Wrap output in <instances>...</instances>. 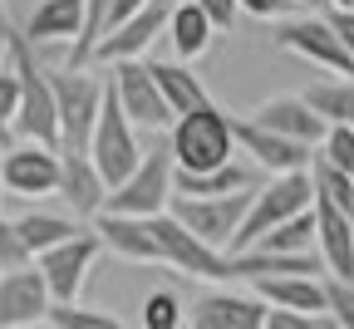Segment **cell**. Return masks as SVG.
<instances>
[{
	"instance_id": "cell-13",
	"label": "cell",
	"mask_w": 354,
	"mask_h": 329,
	"mask_svg": "<svg viewBox=\"0 0 354 329\" xmlns=\"http://www.w3.org/2000/svg\"><path fill=\"white\" fill-rule=\"evenodd\" d=\"M236 148L251 153L256 167H266L271 177H286V172H310L315 167V148L310 143H295V138H281L271 128H261L256 118H236Z\"/></svg>"
},
{
	"instance_id": "cell-41",
	"label": "cell",
	"mask_w": 354,
	"mask_h": 329,
	"mask_svg": "<svg viewBox=\"0 0 354 329\" xmlns=\"http://www.w3.org/2000/svg\"><path fill=\"white\" fill-rule=\"evenodd\" d=\"M10 197V187H6V148H0V202Z\"/></svg>"
},
{
	"instance_id": "cell-19",
	"label": "cell",
	"mask_w": 354,
	"mask_h": 329,
	"mask_svg": "<svg viewBox=\"0 0 354 329\" xmlns=\"http://www.w3.org/2000/svg\"><path fill=\"white\" fill-rule=\"evenodd\" d=\"M315 216H320V256H325L330 275L354 280V216L344 207H335L330 197H315Z\"/></svg>"
},
{
	"instance_id": "cell-22",
	"label": "cell",
	"mask_w": 354,
	"mask_h": 329,
	"mask_svg": "<svg viewBox=\"0 0 354 329\" xmlns=\"http://www.w3.org/2000/svg\"><path fill=\"white\" fill-rule=\"evenodd\" d=\"M167 35H172V50H177V59H202L207 50H212V35H216V25H212V15L197 6V0H187V6H177L172 10V25H167Z\"/></svg>"
},
{
	"instance_id": "cell-23",
	"label": "cell",
	"mask_w": 354,
	"mask_h": 329,
	"mask_svg": "<svg viewBox=\"0 0 354 329\" xmlns=\"http://www.w3.org/2000/svg\"><path fill=\"white\" fill-rule=\"evenodd\" d=\"M256 251H281V256H305V251H320V216H315V207L310 212H300V216H290V221H281L276 231H266L261 241H251ZM246 246V251H251ZM236 256V251H232Z\"/></svg>"
},
{
	"instance_id": "cell-4",
	"label": "cell",
	"mask_w": 354,
	"mask_h": 329,
	"mask_svg": "<svg viewBox=\"0 0 354 329\" xmlns=\"http://www.w3.org/2000/svg\"><path fill=\"white\" fill-rule=\"evenodd\" d=\"M320 197V187H315V172H286V177H271V187H261L256 202H251V216L241 226V236L232 241V251H246L251 241H261L266 231H276L281 221L310 212Z\"/></svg>"
},
{
	"instance_id": "cell-14",
	"label": "cell",
	"mask_w": 354,
	"mask_h": 329,
	"mask_svg": "<svg viewBox=\"0 0 354 329\" xmlns=\"http://www.w3.org/2000/svg\"><path fill=\"white\" fill-rule=\"evenodd\" d=\"M266 310L271 305H266L261 295H241L232 285H221V290H207L202 300H192L187 324L192 329H261Z\"/></svg>"
},
{
	"instance_id": "cell-17",
	"label": "cell",
	"mask_w": 354,
	"mask_h": 329,
	"mask_svg": "<svg viewBox=\"0 0 354 329\" xmlns=\"http://www.w3.org/2000/svg\"><path fill=\"white\" fill-rule=\"evenodd\" d=\"M109 177L99 172V162L88 153H64V172H59V197L74 216H99L109 207Z\"/></svg>"
},
{
	"instance_id": "cell-2",
	"label": "cell",
	"mask_w": 354,
	"mask_h": 329,
	"mask_svg": "<svg viewBox=\"0 0 354 329\" xmlns=\"http://www.w3.org/2000/svg\"><path fill=\"white\" fill-rule=\"evenodd\" d=\"M88 158L99 162L109 187H123L133 172H138V162L148 158L138 148V123L123 113V99H118L113 79H109V93H104V113H99V128H94V143H88Z\"/></svg>"
},
{
	"instance_id": "cell-6",
	"label": "cell",
	"mask_w": 354,
	"mask_h": 329,
	"mask_svg": "<svg viewBox=\"0 0 354 329\" xmlns=\"http://www.w3.org/2000/svg\"><path fill=\"white\" fill-rule=\"evenodd\" d=\"M251 202H256V187L232 192V197H172V216L187 231H197L207 246L232 251V241L241 236V226L251 216Z\"/></svg>"
},
{
	"instance_id": "cell-7",
	"label": "cell",
	"mask_w": 354,
	"mask_h": 329,
	"mask_svg": "<svg viewBox=\"0 0 354 329\" xmlns=\"http://www.w3.org/2000/svg\"><path fill=\"white\" fill-rule=\"evenodd\" d=\"M153 231L162 241V256H167V270L177 275H192V280H212V285H232V251H216L207 246L197 231H187L172 212L153 216Z\"/></svg>"
},
{
	"instance_id": "cell-21",
	"label": "cell",
	"mask_w": 354,
	"mask_h": 329,
	"mask_svg": "<svg viewBox=\"0 0 354 329\" xmlns=\"http://www.w3.org/2000/svg\"><path fill=\"white\" fill-rule=\"evenodd\" d=\"M25 35L35 44H59V39H79L84 35V0H39Z\"/></svg>"
},
{
	"instance_id": "cell-38",
	"label": "cell",
	"mask_w": 354,
	"mask_h": 329,
	"mask_svg": "<svg viewBox=\"0 0 354 329\" xmlns=\"http://www.w3.org/2000/svg\"><path fill=\"white\" fill-rule=\"evenodd\" d=\"M325 20H330V25H335V35L344 39V50L354 55V10H339V6H335V10H330Z\"/></svg>"
},
{
	"instance_id": "cell-15",
	"label": "cell",
	"mask_w": 354,
	"mask_h": 329,
	"mask_svg": "<svg viewBox=\"0 0 354 329\" xmlns=\"http://www.w3.org/2000/svg\"><path fill=\"white\" fill-rule=\"evenodd\" d=\"M94 231L104 236V246H109L118 261H133V265H167L158 231H153V221H143V216L99 212V216H94Z\"/></svg>"
},
{
	"instance_id": "cell-46",
	"label": "cell",
	"mask_w": 354,
	"mask_h": 329,
	"mask_svg": "<svg viewBox=\"0 0 354 329\" xmlns=\"http://www.w3.org/2000/svg\"><path fill=\"white\" fill-rule=\"evenodd\" d=\"M177 329H187V324H177Z\"/></svg>"
},
{
	"instance_id": "cell-3",
	"label": "cell",
	"mask_w": 354,
	"mask_h": 329,
	"mask_svg": "<svg viewBox=\"0 0 354 329\" xmlns=\"http://www.w3.org/2000/svg\"><path fill=\"white\" fill-rule=\"evenodd\" d=\"M172 197H177V162H172V148H162V153L153 148V153L138 162V172H133L123 187H113V192H109V207H104V212L153 221V216L172 212Z\"/></svg>"
},
{
	"instance_id": "cell-26",
	"label": "cell",
	"mask_w": 354,
	"mask_h": 329,
	"mask_svg": "<svg viewBox=\"0 0 354 329\" xmlns=\"http://www.w3.org/2000/svg\"><path fill=\"white\" fill-rule=\"evenodd\" d=\"M15 226H20L25 246L35 251V261L44 251H55L59 241L79 236V216H59V212H25V216H15Z\"/></svg>"
},
{
	"instance_id": "cell-10",
	"label": "cell",
	"mask_w": 354,
	"mask_h": 329,
	"mask_svg": "<svg viewBox=\"0 0 354 329\" xmlns=\"http://www.w3.org/2000/svg\"><path fill=\"white\" fill-rule=\"evenodd\" d=\"M276 44L286 55H300L305 64H315V69H330L339 79H354V55L344 50V39L335 35V25L320 15H310V20H290L276 30Z\"/></svg>"
},
{
	"instance_id": "cell-1",
	"label": "cell",
	"mask_w": 354,
	"mask_h": 329,
	"mask_svg": "<svg viewBox=\"0 0 354 329\" xmlns=\"http://www.w3.org/2000/svg\"><path fill=\"white\" fill-rule=\"evenodd\" d=\"M172 162L177 172H212L236 162V118H227L216 104H202L172 123Z\"/></svg>"
},
{
	"instance_id": "cell-20",
	"label": "cell",
	"mask_w": 354,
	"mask_h": 329,
	"mask_svg": "<svg viewBox=\"0 0 354 329\" xmlns=\"http://www.w3.org/2000/svg\"><path fill=\"white\" fill-rule=\"evenodd\" d=\"M167 25H172V10L153 0V6H148L143 15H133L123 30H113V35L99 44L94 59H104V64H118V59H143V50H148V44H153Z\"/></svg>"
},
{
	"instance_id": "cell-45",
	"label": "cell",
	"mask_w": 354,
	"mask_h": 329,
	"mask_svg": "<svg viewBox=\"0 0 354 329\" xmlns=\"http://www.w3.org/2000/svg\"><path fill=\"white\" fill-rule=\"evenodd\" d=\"M330 6H339V10H354V0H330Z\"/></svg>"
},
{
	"instance_id": "cell-31",
	"label": "cell",
	"mask_w": 354,
	"mask_h": 329,
	"mask_svg": "<svg viewBox=\"0 0 354 329\" xmlns=\"http://www.w3.org/2000/svg\"><path fill=\"white\" fill-rule=\"evenodd\" d=\"M20 99H25V88H20V74H0V148H15V118H20Z\"/></svg>"
},
{
	"instance_id": "cell-25",
	"label": "cell",
	"mask_w": 354,
	"mask_h": 329,
	"mask_svg": "<svg viewBox=\"0 0 354 329\" xmlns=\"http://www.w3.org/2000/svg\"><path fill=\"white\" fill-rule=\"evenodd\" d=\"M251 187V167L227 162V167H212V172H177V197H232Z\"/></svg>"
},
{
	"instance_id": "cell-35",
	"label": "cell",
	"mask_w": 354,
	"mask_h": 329,
	"mask_svg": "<svg viewBox=\"0 0 354 329\" xmlns=\"http://www.w3.org/2000/svg\"><path fill=\"white\" fill-rule=\"evenodd\" d=\"M261 329H315V314H295V310H266V324Z\"/></svg>"
},
{
	"instance_id": "cell-30",
	"label": "cell",
	"mask_w": 354,
	"mask_h": 329,
	"mask_svg": "<svg viewBox=\"0 0 354 329\" xmlns=\"http://www.w3.org/2000/svg\"><path fill=\"white\" fill-rule=\"evenodd\" d=\"M177 324H187L183 300H177L172 290H153L143 300V329H177Z\"/></svg>"
},
{
	"instance_id": "cell-44",
	"label": "cell",
	"mask_w": 354,
	"mask_h": 329,
	"mask_svg": "<svg viewBox=\"0 0 354 329\" xmlns=\"http://www.w3.org/2000/svg\"><path fill=\"white\" fill-rule=\"evenodd\" d=\"M158 6H167V10H177V6H187V0H158Z\"/></svg>"
},
{
	"instance_id": "cell-12",
	"label": "cell",
	"mask_w": 354,
	"mask_h": 329,
	"mask_svg": "<svg viewBox=\"0 0 354 329\" xmlns=\"http://www.w3.org/2000/svg\"><path fill=\"white\" fill-rule=\"evenodd\" d=\"M64 153L44 143H15L6 148V187L10 197H59Z\"/></svg>"
},
{
	"instance_id": "cell-28",
	"label": "cell",
	"mask_w": 354,
	"mask_h": 329,
	"mask_svg": "<svg viewBox=\"0 0 354 329\" xmlns=\"http://www.w3.org/2000/svg\"><path fill=\"white\" fill-rule=\"evenodd\" d=\"M50 324H55V329H128L118 314H109V310H84V305H55V310H50Z\"/></svg>"
},
{
	"instance_id": "cell-16",
	"label": "cell",
	"mask_w": 354,
	"mask_h": 329,
	"mask_svg": "<svg viewBox=\"0 0 354 329\" xmlns=\"http://www.w3.org/2000/svg\"><path fill=\"white\" fill-rule=\"evenodd\" d=\"M261 128H271V133H281V138H295V143H310V148H320L325 143V133H330V123L310 109V99L305 93H286V99H266L256 113H251Z\"/></svg>"
},
{
	"instance_id": "cell-24",
	"label": "cell",
	"mask_w": 354,
	"mask_h": 329,
	"mask_svg": "<svg viewBox=\"0 0 354 329\" xmlns=\"http://www.w3.org/2000/svg\"><path fill=\"white\" fill-rule=\"evenodd\" d=\"M148 64H153V74H158V84H162V93H167V104H172L177 118L192 113V109H202V104H212L207 88H202V79L187 64H177V59H148Z\"/></svg>"
},
{
	"instance_id": "cell-29",
	"label": "cell",
	"mask_w": 354,
	"mask_h": 329,
	"mask_svg": "<svg viewBox=\"0 0 354 329\" xmlns=\"http://www.w3.org/2000/svg\"><path fill=\"white\" fill-rule=\"evenodd\" d=\"M310 172H315L320 197H330L335 207H344V212L354 216V177H349V172H339V167H330L320 153H315V167H310Z\"/></svg>"
},
{
	"instance_id": "cell-42",
	"label": "cell",
	"mask_w": 354,
	"mask_h": 329,
	"mask_svg": "<svg viewBox=\"0 0 354 329\" xmlns=\"http://www.w3.org/2000/svg\"><path fill=\"white\" fill-rule=\"evenodd\" d=\"M315 329H344V324H339L335 314H320V319H315Z\"/></svg>"
},
{
	"instance_id": "cell-9",
	"label": "cell",
	"mask_w": 354,
	"mask_h": 329,
	"mask_svg": "<svg viewBox=\"0 0 354 329\" xmlns=\"http://www.w3.org/2000/svg\"><path fill=\"white\" fill-rule=\"evenodd\" d=\"M113 88L123 99V113L138 128H172L177 123V113H172V104H167V93H162L148 59H118L113 64Z\"/></svg>"
},
{
	"instance_id": "cell-36",
	"label": "cell",
	"mask_w": 354,
	"mask_h": 329,
	"mask_svg": "<svg viewBox=\"0 0 354 329\" xmlns=\"http://www.w3.org/2000/svg\"><path fill=\"white\" fill-rule=\"evenodd\" d=\"M197 6L212 15V25H216V30H232V20L241 15V0H197Z\"/></svg>"
},
{
	"instance_id": "cell-34",
	"label": "cell",
	"mask_w": 354,
	"mask_h": 329,
	"mask_svg": "<svg viewBox=\"0 0 354 329\" xmlns=\"http://www.w3.org/2000/svg\"><path fill=\"white\" fill-rule=\"evenodd\" d=\"M325 285H330V314L344 324V329H354V280H325Z\"/></svg>"
},
{
	"instance_id": "cell-18",
	"label": "cell",
	"mask_w": 354,
	"mask_h": 329,
	"mask_svg": "<svg viewBox=\"0 0 354 329\" xmlns=\"http://www.w3.org/2000/svg\"><path fill=\"white\" fill-rule=\"evenodd\" d=\"M330 275H281V280H256L251 295H261L276 310H295V314H330Z\"/></svg>"
},
{
	"instance_id": "cell-32",
	"label": "cell",
	"mask_w": 354,
	"mask_h": 329,
	"mask_svg": "<svg viewBox=\"0 0 354 329\" xmlns=\"http://www.w3.org/2000/svg\"><path fill=\"white\" fill-rule=\"evenodd\" d=\"M330 167H339V172H349L354 177V128L349 123H330V133H325V143L315 148Z\"/></svg>"
},
{
	"instance_id": "cell-43",
	"label": "cell",
	"mask_w": 354,
	"mask_h": 329,
	"mask_svg": "<svg viewBox=\"0 0 354 329\" xmlns=\"http://www.w3.org/2000/svg\"><path fill=\"white\" fill-rule=\"evenodd\" d=\"M15 329H55L50 319H39V324H15Z\"/></svg>"
},
{
	"instance_id": "cell-33",
	"label": "cell",
	"mask_w": 354,
	"mask_h": 329,
	"mask_svg": "<svg viewBox=\"0 0 354 329\" xmlns=\"http://www.w3.org/2000/svg\"><path fill=\"white\" fill-rule=\"evenodd\" d=\"M20 265H35V251L25 246L20 226L10 216H0V270H20Z\"/></svg>"
},
{
	"instance_id": "cell-11",
	"label": "cell",
	"mask_w": 354,
	"mask_h": 329,
	"mask_svg": "<svg viewBox=\"0 0 354 329\" xmlns=\"http://www.w3.org/2000/svg\"><path fill=\"white\" fill-rule=\"evenodd\" d=\"M50 310H55V290L44 280L39 261L20 265V270H0V329L39 324V319H50Z\"/></svg>"
},
{
	"instance_id": "cell-40",
	"label": "cell",
	"mask_w": 354,
	"mask_h": 329,
	"mask_svg": "<svg viewBox=\"0 0 354 329\" xmlns=\"http://www.w3.org/2000/svg\"><path fill=\"white\" fill-rule=\"evenodd\" d=\"M10 39H15V25H10L6 6H0V59H10Z\"/></svg>"
},
{
	"instance_id": "cell-8",
	"label": "cell",
	"mask_w": 354,
	"mask_h": 329,
	"mask_svg": "<svg viewBox=\"0 0 354 329\" xmlns=\"http://www.w3.org/2000/svg\"><path fill=\"white\" fill-rule=\"evenodd\" d=\"M104 251H109V246H104L99 231H94V226H79V236H69V241H59L55 251L39 256V270H44V280H50V290H55V305H74V300H79L88 270H94V261H99Z\"/></svg>"
},
{
	"instance_id": "cell-27",
	"label": "cell",
	"mask_w": 354,
	"mask_h": 329,
	"mask_svg": "<svg viewBox=\"0 0 354 329\" xmlns=\"http://www.w3.org/2000/svg\"><path fill=\"white\" fill-rule=\"evenodd\" d=\"M305 99L325 123H349L354 128V79H325V84L310 88Z\"/></svg>"
},
{
	"instance_id": "cell-39",
	"label": "cell",
	"mask_w": 354,
	"mask_h": 329,
	"mask_svg": "<svg viewBox=\"0 0 354 329\" xmlns=\"http://www.w3.org/2000/svg\"><path fill=\"white\" fill-rule=\"evenodd\" d=\"M286 6H290V0H241V10L256 15V20H276Z\"/></svg>"
},
{
	"instance_id": "cell-5",
	"label": "cell",
	"mask_w": 354,
	"mask_h": 329,
	"mask_svg": "<svg viewBox=\"0 0 354 329\" xmlns=\"http://www.w3.org/2000/svg\"><path fill=\"white\" fill-rule=\"evenodd\" d=\"M50 84H55V104H59L64 153H88V143H94V128H99V113H104L109 84H99L94 74H84V69L50 74Z\"/></svg>"
},
{
	"instance_id": "cell-37",
	"label": "cell",
	"mask_w": 354,
	"mask_h": 329,
	"mask_svg": "<svg viewBox=\"0 0 354 329\" xmlns=\"http://www.w3.org/2000/svg\"><path fill=\"white\" fill-rule=\"evenodd\" d=\"M148 6H153V0H113V15H109V35H113V30H123V25H128L133 15H143ZM109 35H104V39H109Z\"/></svg>"
}]
</instances>
